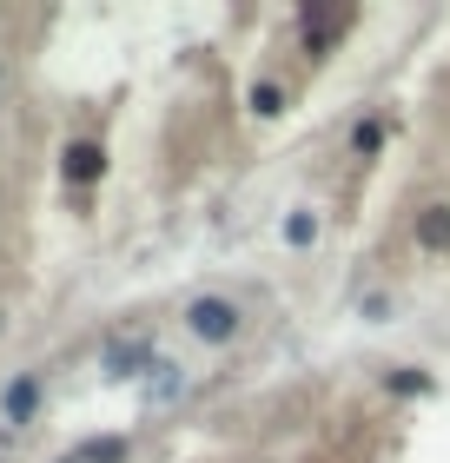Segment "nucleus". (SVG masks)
<instances>
[{
  "label": "nucleus",
  "instance_id": "nucleus-2",
  "mask_svg": "<svg viewBox=\"0 0 450 463\" xmlns=\"http://www.w3.org/2000/svg\"><path fill=\"white\" fill-rule=\"evenodd\" d=\"M146 371H159L146 338H113L106 345V377H146Z\"/></svg>",
  "mask_w": 450,
  "mask_h": 463
},
{
  "label": "nucleus",
  "instance_id": "nucleus-7",
  "mask_svg": "<svg viewBox=\"0 0 450 463\" xmlns=\"http://www.w3.org/2000/svg\"><path fill=\"white\" fill-rule=\"evenodd\" d=\"M252 113L278 119V113H285V87H278V80H259V87H252Z\"/></svg>",
  "mask_w": 450,
  "mask_h": 463
},
{
  "label": "nucleus",
  "instance_id": "nucleus-4",
  "mask_svg": "<svg viewBox=\"0 0 450 463\" xmlns=\"http://www.w3.org/2000/svg\"><path fill=\"white\" fill-rule=\"evenodd\" d=\"M417 245H424V251H450V205H424Z\"/></svg>",
  "mask_w": 450,
  "mask_h": 463
},
{
  "label": "nucleus",
  "instance_id": "nucleus-5",
  "mask_svg": "<svg viewBox=\"0 0 450 463\" xmlns=\"http://www.w3.org/2000/svg\"><path fill=\"white\" fill-rule=\"evenodd\" d=\"M34 411H40V377L7 384V424H34Z\"/></svg>",
  "mask_w": 450,
  "mask_h": 463
},
{
  "label": "nucleus",
  "instance_id": "nucleus-11",
  "mask_svg": "<svg viewBox=\"0 0 450 463\" xmlns=\"http://www.w3.org/2000/svg\"><path fill=\"white\" fill-rule=\"evenodd\" d=\"M60 463H73V457H60Z\"/></svg>",
  "mask_w": 450,
  "mask_h": 463
},
{
  "label": "nucleus",
  "instance_id": "nucleus-6",
  "mask_svg": "<svg viewBox=\"0 0 450 463\" xmlns=\"http://www.w3.org/2000/svg\"><path fill=\"white\" fill-rule=\"evenodd\" d=\"M126 450H133L126 437H87V444L73 450V463H126Z\"/></svg>",
  "mask_w": 450,
  "mask_h": 463
},
{
  "label": "nucleus",
  "instance_id": "nucleus-10",
  "mask_svg": "<svg viewBox=\"0 0 450 463\" xmlns=\"http://www.w3.org/2000/svg\"><path fill=\"white\" fill-rule=\"evenodd\" d=\"M311 232H318L311 213H292V225H285V239H292V245H311Z\"/></svg>",
  "mask_w": 450,
  "mask_h": 463
},
{
  "label": "nucleus",
  "instance_id": "nucleus-3",
  "mask_svg": "<svg viewBox=\"0 0 450 463\" xmlns=\"http://www.w3.org/2000/svg\"><path fill=\"white\" fill-rule=\"evenodd\" d=\"M100 173H106V153H100L93 139H73V146H67V179H73V185H93Z\"/></svg>",
  "mask_w": 450,
  "mask_h": 463
},
{
  "label": "nucleus",
  "instance_id": "nucleus-8",
  "mask_svg": "<svg viewBox=\"0 0 450 463\" xmlns=\"http://www.w3.org/2000/svg\"><path fill=\"white\" fill-rule=\"evenodd\" d=\"M378 146H384V119H358L351 153H358V159H378Z\"/></svg>",
  "mask_w": 450,
  "mask_h": 463
},
{
  "label": "nucleus",
  "instance_id": "nucleus-9",
  "mask_svg": "<svg viewBox=\"0 0 450 463\" xmlns=\"http://www.w3.org/2000/svg\"><path fill=\"white\" fill-rule=\"evenodd\" d=\"M391 391L397 397H424V391H431V377H424L417 364H404V371H391Z\"/></svg>",
  "mask_w": 450,
  "mask_h": 463
},
{
  "label": "nucleus",
  "instance_id": "nucleus-1",
  "mask_svg": "<svg viewBox=\"0 0 450 463\" xmlns=\"http://www.w3.org/2000/svg\"><path fill=\"white\" fill-rule=\"evenodd\" d=\"M179 318H186V331H192L199 345H232V338H239V325H245L239 305H232V298H212V291H206V298H192Z\"/></svg>",
  "mask_w": 450,
  "mask_h": 463
}]
</instances>
